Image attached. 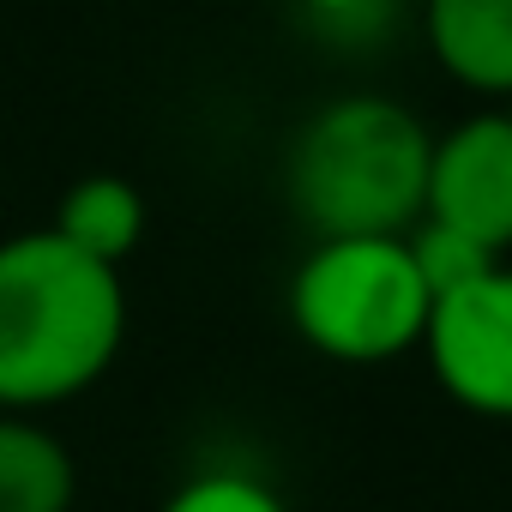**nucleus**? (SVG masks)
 Here are the masks:
<instances>
[{"label": "nucleus", "mask_w": 512, "mask_h": 512, "mask_svg": "<svg viewBox=\"0 0 512 512\" xmlns=\"http://www.w3.org/2000/svg\"><path fill=\"white\" fill-rule=\"evenodd\" d=\"M434 133L416 109L380 91H350L320 103L284 163L296 217L326 235H410L422 223Z\"/></svg>", "instance_id": "f03ea898"}, {"label": "nucleus", "mask_w": 512, "mask_h": 512, "mask_svg": "<svg viewBox=\"0 0 512 512\" xmlns=\"http://www.w3.org/2000/svg\"><path fill=\"white\" fill-rule=\"evenodd\" d=\"M284 308L314 356L380 368L422 350L434 296L410 260V235H326L290 272Z\"/></svg>", "instance_id": "7ed1b4c3"}, {"label": "nucleus", "mask_w": 512, "mask_h": 512, "mask_svg": "<svg viewBox=\"0 0 512 512\" xmlns=\"http://www.w3.org/2000/svg\"><path fill=\"white\" fill-rule=\"evenodd\" d=\"M410 260H416V272H422V284H428L434 302L452 296V290H464V284L482 278L488 266H500L494 253H482L476 241H464V235H452V229H440V223H416V229H410Z\"/></svg>", "instance_id": "9d476101"}, {"label": "nucleus", "mask_w": 512, "mask_h": 512, "mask_svg": "<svg viewBox=\"0 0 512 512\" xmlns=\"http://www.w3.org/2000/svg\"><path fill=\"white\" fill-rule=\"evenodd\" d=\"M434 67L488 103H512V0H422Z\"/></svg>", "instance_id": "423d86ee"}, {"label": "nucleus", "mask_w": 512, "mask_h": 512, "mask_svg": "<svg viewBox=\"0 0 512 512\" xmlns=\"http://www.w3.org/2000/svg\"><path fill=\"white\" fill-rule=\"evenodd\" d=\"M79 464L55 428L0 410V512H73Z\"/></svg>", "instance_id": "0eeeda50"}, {"label": "nucleus", "mask_w": 512, "mask_h": 512, "mask_svg": "<svg viewBox=\"0 0 512 512\" xmlns=\"http://www.w3.org/2000/svg\"><path fill=\"white\" fill-rule=\"evenodd\" d=\"M506 115H512V103H506Z\"/></svg>", "instance_id": "9b49d317"}, {"label": "nucleus", "mask_w": 512, "mask_h": 512, "mask_svg": "<svg viewBox=\"0 0 512 512\" xmlns=\"http://www.w3.org/2000/svg\"><path fill=\"white\" fill-rule=\"evenodd\" d=\"M422 223H440L482 253H512V115L476 109L452 121L428 151Z\"/></svg>", "instance_id": "39448f33"}, {"label": "nucleus", "mask_w": 512, "mask_h": 512, "mask_svg": "<svg viewBox=\"0 0 512 512\" xmlns=\"http://www.w3.org/2000/svg\"><path fill=\"white\" fill-rule=\"evenodd\" d=\"M49 229L61 241H73L79 253L121 272V260L145 241V193L127 175H85L61 193Z\"/></svg>", "instance_id": "6e6552de"}, {"label": "nucleus", "mask_w": 512, "mask_h": 512, "mask_svg": "<svg viewBox=\"0 0 512 512\" xmlns=\"http://www.w3.org/2000/svg\"><path fill=\"white\" fill-rule=\"evenodd\" d=\"M422 356L458 410L482 422H512V266L506 260L428 308Z\"/></svg>", "instance_id": "20e7f679"}, {"label": "nucleus", "mask_w": 512, "mask_h": 512, "mask_svg": "<svg viewBox=\"0 0 512 512\" xmlns=\"http://www.w3.org/2000/svg\"><path fill=\"white\" fill-rule=\"evenodd\" d=\"M127 344V284L49 223L0 241V410L37 416L91 392Z\"/></svg>", "instance_id": "f257e3e1"}, {"label": "nucleus", "mask_w": 512, "mask_h": 512, "mask_svg": "<svg viewBox=\"0 0 512 512\" xmlns=\"http://www.w3.org/2000/svg\"><path fill=\"white\" fill-rule=\"evenodd\" d=\"M157 512H290V500L253 470H199Z\"/></svg>", "instance_id": "1a4fd4ad"}]
</instances>
